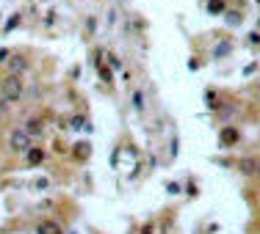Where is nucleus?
<instances>
[{
  "label": "nucleus",
  "mask_w": 260,
  "mask_h": 234,
  "mask_svg": "<svg viewBox=\"0 0 260 234\" xmlns=\"http://www.w3.org/2000/svg\"><path fill=\"white\" fill-rule=\"evenodd\" d=\"M25 160H28V166H42V163H44V149L31 146V149L25 151Z\"/></svg>",
  "instance_id": "obj_4"
},
{
  "label": "nucleus",
  "mask_w": 260,
  "mask_h": 234,
  "mask_svg": "<svg viewBox=\"0 0 260 234\" xmlns=\"http://www.w3.org/2000/svg\"><path fill=\"white\" fill-rule=\"evenodd\" d=\"M258 22H260V19H258Z\"/></svg>",
  "instance_id": "obj_15"
},
{
  "label": "nucleus",
  "mask_w": 260,
  "mask_h": 234,
  "mask_svg": "<svg viewBox=\"0 0 260 234\" xmlns=\"http://www.w3.org/2000/svg\"><path fill=\"white\" fill-rule=\"evenodd\" d=\"M258 3H260V0H258Z\"/></svg>",
  "instance_id": "obj_16"
},
{
  "label": "nucleus",
  "mask_w": 260,
  "mask_h": 234,
  "mask_svg": "<svg viewBox=\"0 0 260 234\" xmlns=\"http://www.w3.org/2000/svg\"><path fill=\"white\" fill-rule=\"evenodd\" d=\"M34 146V135L28 133V130H14L9 138V149L17 151V154H25L28 149Z\"/></svg>",
  "instance_id": "obj_2"
},
{
  "label": "nucleus",
  "mask_w": 260,
  "mask_h": 234,
  "mask_svg": "<svg viewBox=\"0 0 260 234\" xmlns=\"http://www.w3.org/2000/svg\"><path fill=\"white\" fill-rule=\"evenodd\" d=\"M9 67H11V75H22L28 69V61L22 58V55H14V58L9 61Z\"/></svg>",
  "instance_id": "obj_6"
},
{
  "label": "nucleus",
  "mask_w": 260,
  "mask_h": 234,
  "mask_svg": "<svg viewBox=\"0 0 260 234\" xmlns=\"http://www.w3.org/2000/svg\"><path fill=\"white\" fill-rule=\"evenodd\" d=\"M219 138H222V143H227V146H233V143H238V138H241V135H238V130H233V127H224Z\"/></svg>",
  "instance_id": "obj_5"
},
{
  "label": "nucleus",
  "mask_w": 260,
  "mask_h": 234,
  "mask_svg": "<svg viewBox=\"0 0 260 234\" xmlns=\"http://www.w3.org/2000/svg\"><path fill=\"white\" fill-rule=\"evenodd\" d=\"M6 110H9V102H6L3 97H0V113H6Z\"/></svg>",
  "instance_id": "obj_13"
},
{
  "label": "nucleus",
  "mask_w": 260,
  "mask_h": 234,
  "mask_svg": "<svg viewBox=\"0 0 260 234\" xmlns=\"http://www.w3.org/2000/svg\"><path fill=\"white\" fill-rule=\"evenodd\" d=\"M258 176H260V166H258Z\"/></svg>",
  "instance_id": "obj_14"
},
{
  "label": "nucleus",
  "mask_w": 260,
  "mask_h": 234,
  "mask_svg": "<svg viewBox=\"0 0 260 234\" xmlns=\"http://www.w3.org/2000/svg\"><path fill=\"white\" fill-rule=\"evenodd\" d=\"M75 149H78V157H89V143H78Z\"/></svg>",
  "instance_id": "obj_10"
},
{
  "label": "nucleus",
  "mask_w": 260,
  "mask_h": 234,
  "mask_svg": "<svg viewBox=\"0 0 260 234\" xmlns=\"http://www.w3.org/2000/svg\"><path fill=\"white\" fill-rule=\"evenodd\" d=\"M227 19H230V25H238V19H241V14H238V11H230V14H227Z\"/></svg>",
  "instance_id": "obj_11"
},
{
  "label": "nucleus",
  "mask_w": 260,
  "mask_h": 234,
  "mask_svg": "<svg viewBox=\"0 0 260 234\" xmlns=\"http://www.w3.org/2000/svg\"><path fill=\"white\" fill-rule=\"evenodd\" d=\"M72 127H75V130H80V127H83V118H80V116L72 118Z\"/></svg>",
  "instance_id": "obj_12"
},
{
  "label": "nucleus",
  "mask_w": 260,
  "mask_h": 234,
  "mask_svg": "<svg viewBox=\"0 0 260 234\" xmlns=\"http://www.w3.org/2000/svg\"><path fill=\"white\" fill-rule=\"evenodd\" d=\"M39 234H61V226L56 220H44L39 223Z\"/></svg>",
  "instance_id": "obj_7"
},
{
  "label": "nucleus",
  "mask_w": 260,
  "mask_h": 234,
  "mask_svg": "<svg viewBox=\"0 0 260 234\" xmlns=\"http://www.w3.org/2000/svg\"><path fill=\"white\" fill-rule=\"evenodd\" d=\"M258 166H260V160H255V157H243L241 163H238V171H241L243 176H255V174H258Z\"/></svg>",
  "instance_id": "obj_3"
},
{
  "label": "nucleus",
  "mask_w": 260,
  "mask_h": 234,
  "mask_svg": "<svg viewBox=\"0 0 260 234\" xmlns=\"http://www.w3.org/2000/svg\"><path fill=\"white\" fill-rule=\"evenodd\" d=\"M25 130H28V133H31V135H39V133H42V130H44V127H42V118H31Z\"/></svg>",
  "instance_id": "obj_9"
},
{
  "label": "nucleus",
  "mask_w": 260,
  "mask_h": 234,
  "mask_svg": "<svg viewBox=\"0 0 260 234\" xmlns=\"http://www.w3.org/2000/svg\"><path fill=\"white\" fill-rule=\"evenodd\" d=\"M224 0H208V11L210 14H224Z\"/></svg>",
  "instance_id": "obj_8"
},
{
  "label": "nucleus",
  "mask_w": 260,
  "mask_h": 234,
  "mask_svg": "<svg viewBox=\"0 0 260 234\" xmlns=\"http://www.w3.org/2000/svg\"><path fill=\"white\" fill-rule=\"evenodd\" d=\"M22 94H25V83H22V77L19 75H9L3 83H0V97H3L6 102L22 100Z\"/></svg>",
  "instance_id": "obj_1"
}]
</instances>
